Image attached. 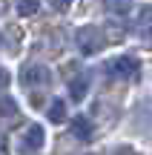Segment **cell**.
<instances>
[{
    "mask_svg": "<svg viewBox=\"0 0 152 155\" xmlns=\"http://www.w3.org/2000/svg\"><path fill=\"white\" fill-rule=\"evenodd\" d=\"M49 81H52V75H49V69L43 63H29L20 72V83L26 89H37V86L43 89V86H49Z\"/></svg>",
    "mask_w": 152,
    "mask_h": 155,
    "instance_id": "3",
    "label": "cell"
},
{
    "mask_svg": "<svg viewBox=\"0 0 152 155\" xmlns=\"http://www.w3.org/2000/svg\"><path fill=\"white\" fill-rule=\"evenodd\" d=\"M17 101L9 95H0V118H17Z\"/></svg>",
    "mask_w": 152,
    "mask_h": 155,
    "instance_id": "8",
    "label": "cell"
},
{
    "mask_svg": "<svg viewBox=\"0 0 152 155\" xmlns=\"http://www.w3.org/2000/svg\"><path fill=\"white\" fill-rule=\"evenodd\" d=\"M46 115H49L52 124H63V121H66V104H63V101H52Z\"/></svg>",
    "mask_w": 152,
    "mask_h": 155,
    "instance_id": "7",
    "label": "cell"
},
{
    "mask_svg": "<svg viewBox=\"0 0 152 155\" xmlns=\"http://www.w3.org/2000/svg\"><path fill=\"white\" fill-rule=\"evenodd\" d=\"M0 144H3V132H0Z\"/></svg>",
    "mask_w": 152,
    "mask_h": 155,
    "instance_id": "14",
    "label": "cell"
},
{
    "mask_svg": "<svg viewBox=\"0 0 152 155\" xmlns=\"http://www.w3.org/2000/svg\"><path fill=\"white\" fill-rule=\"evenodd\" d=\"M135 26H152V6H141L135 12Z\"/></svg>",
    "mask_w": 152,
    "mask_h": 155,
    "instance_id": "11",
    "label": "cell"
},
{
    "mask_svg": "<svg viewBox=\"0 0 152 155\" xmlns=\"http://www.w3.org/2000/svg\"><path fill=\"white\" fill-rule=\"evenodd\" d=\"M86 92H89V75H75L72 81H69V98L72 101H83Z\"/></svg>",
    "mask_w": 152,
    "mask_h": 155,
    "instance_id": "6",
    "label": "cell"
},
{
    "mask_svg": "<svg viewBox=\"0 0 152 155\" xmlns=\"http://www.w3.org/2000/svg\"><path fill=\"white\" fill-rule=\"evenodd\" d=\"M15 6H17V15L29 17V15H34V12H37L40 0H15Z\"/></svg>",
    "mask_w": 152,
    "mask_h": 155,
    "instance_id": "10",
    "label": "cell"
},
{
    "mask_svg": "<svg viewBox=\"0 0 152 155\" xmlns=\"http://www.w3.org/2000/svg\"><path fill=\"white\" fill-rule=\"evenodd\" d=\"M49 6H52L55 12H66L69 6H72V0H49Z\"/></svg>",
    "mask_w": 152,
    "mask_h": 155,
    "instance_id": "12",
    "label": "cell"
},
{
    "mask_svg": "<svg viewBox=\"0 0 152 155\" xmlns=\"http://www.w3.org/2000/svg\"><path fill=\"white\" fill-rule=\"evenodd\" d=\"M103 72L109 78H118V81H135L141 75V63L132 55H118V58H109L103 63Z\"/></svg>",
    "mask_w": 152,
    "mask_h": 155,
    "instance_id": "1",
    "label": "cell"
},
{
    "mask_svg": "<svg viewBox=\"0 0 152 155\" xmlns=\"http://www.w3.org/2000/svg\"><path fill=\"white\" fill-rule=\"evenodd\" d=\"M9 83H11V75H9V69H3V66H0V89H6Z\"/></svg>",
    "mask_w": 152,
    "mask_h": 155,
    "instance_id": "13",
    "label": "cell"
},
{
    "mask_svg": "<svg viewBox=\"0 0 152 155\" xmlns=\"http://www.w3.org/2000/svg\"><path fill=\"white\" fill-rule=\"evenodd\" d=\"M103 3H106V12L112 15H126L132 9V0H103Z\"/></svg>",
    "mask_w": 152,
    "mask_h": 155,
    "instance_id": "9",
    "label": "cell"
},
{
    "mask_svg": "<svg viewBox=\"0 0 152 155\" xmlns=\"http://www.w3.org/2000/svg\"><path fill=\"white\" fill-rule=\"evenodd\" d=\"M75 46H78L80 55H98V52L106 46V38L98 26H83L75 32Z\"/></svg>",
    "mask_w": 152,
    "mask_h": 155,
    "instance_id": "2",
    "label": "cell"
},
{
    "mask_svg": "<svg viewBox=\"0 0 152 155\" xmlns=\"http://www.w3.org/2000/svg\"><path fill=\"white\" fill-rule=\"evenodd\" d=\"M72 135L78 141H92V138H95V124H92L86 115L72 118Z\"/></svg>",
    "mask_w": 152,
    "mask_h": 155,
    "instance_id": "5",
    "label": "cell"
},
{
    "mask_svg": "<svg viewBox=\"0 0 152 155\" xmlns=\"http://www.w3.org/2000/svg\"><path fill=\"white\" fill-rule=\"evenodd\" d=\"M43 144H46V129L40 127V124H32V127L23 132L17 150L20 152H37V150H43Z\"/></svg>",
    "mask_w": 152,
    "mask_h": 155,
    "instance_id": "4",
    "label": "cell"
}]
</instances>
